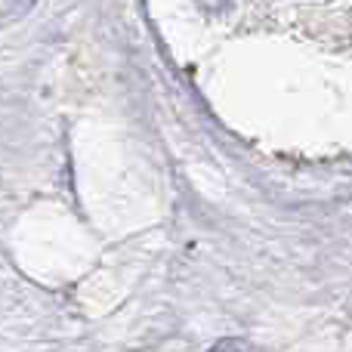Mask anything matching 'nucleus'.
I'll return each instance as SVG.
<instances>
[{
    "mask_svg": "<svg viewBox=\"0 0 352 352\" xmlns=\"http://www.w3.org/2000/svg\"><path fill=\"white\" fill-rule=\"evenodd\" d=\"M204 10H210V12H223V10H229L235 0H198Z\"/></svg>",
    "mask_w": 352,
    "mask_h": 352,
    "instance_id": "nucleus-3",
    "label": "nucleus"
},
{
    "mask_svg": "<svg viewBox=\"0 0 352 352\" xmlns=\"http://www.w3.org/2000/svg\"><path fill=\"white\" fill-rule=\"evenodd\" d=\"M34 6V0H0V19H12V16H22Z\"/></svg>",
    "mask_w": 352,
    "mask_h": 352,
    "instance_id": "nucleus-1",
    "label": "nucleus"
},
{
    "mask_svg": "<svg viewBox=\"0 0 352 352\" xmlns=\"http://www.w3.org/2000/svg\"><path fill=\"white\" fill-rule=\"evenodd\" d=\"M210 352H254V346H250L248 340H238V337H226V340H219Z\"/></svg>",
    "mask_w": 352,
    "mask_h": 352,
    "instance_id": "nucleus-2",
    "label": "nucleus"
}]
</instances>
